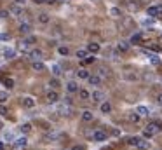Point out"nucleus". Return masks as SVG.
<instances>
[{
    "label": "nucleus",
    "mask_w": 162,
    "mask_h": 150,
    "mask_svg": "<svg viewBox=\"0 0 162 150\" xmlns=\"http://www.w3.org/2000/svg\"><path fill=\"white\" fill-rule=\"evenodd\" d=\"M160 131H162V122L154 121L145 128V136H147V138H152V136H155L157 133H160Z\"/></svg>",
    "instance_id": "nucleus-1"
},
{
    "label": "nucleus",
    "mask_w": 162,
    "mask_h": 150,
    "mask_svg": "<svg viewBox=\"0 0 162 150\" xmlns=\"http://www.w3.org/2000/svg\"><path fill=\"white\" fill-rule=\"evenodd\" d=\"M26 145H28V140L23 136V138H18V140L12 142V148L14 150H25L26 148Z\"/></svg>",
    "instance_id": "nucleus-2"
},
{
    "label": "nucleus",
    "mask_w": 162,
    "mask_h": 150,
    "mask_svg": "<svg viewBox=\"0 0 162 150\" xmlns=\"http://www.w3.org/2000/svg\"><path fill=\"white\" fill-rule=\"evenodd\" d=\"M91 100L94 101V103H101V101H105V94H103V91H99V89H96V91H92V94H91Z\"/></svg>",
    "instance_id": "nucleus-3"
},
{
    "label": "nucleus",
    "mask_w": 162,
    "mask_h": 150,
    "mask_svg": "<svg viewBox=\"0 0 162 150\" xmlns=\"http://www.w3.org/2000/svg\"><path fill=\"white\" fill-rule=\"evenodd\" d=\"M28 56H30L31 61H38V59H42V58H44V52L40 49H31L28 52Z\"/></svg>",
    "instance_id": "nucleus-4"
},
{
    "label": "nucleus",
    "mask_w": 162,
    "mask_h": 150,
    "mask_svg": "<svg viewBox=\"0 0 162 150\" xmlns=\"http://www.w3.org/2000/svg\"><path fill=\"white\" fill-rule=\"evenodd\" d=\"M58 112H59L61 115H66V117H68V115H71L73 110H71V105L64 103V105H59V107H58Z\"/></svg>",
    "instance_id": "nucleus-5"
},
{
    "label": "nucleus",
    "mask_w": 162,
    "mask_h": 150,
    "mask_svg": "<svg viewBox=\"0 0 162 150\" xmlns=\"http://www.w3.org/2000/svg\"><path fill=\"white\" fill-rule=\"evenodd\" d=\"M91 136H92V140H94V142H105V140H106V133H105V131H94Z\"/></svg>",
    "instance_id": "nucleus-6"
},
{
    "label": "nucleus",
    "mask_w": 162,
    "mask_h": 150,
    "mask_svg": "<svg viewBox=\"0 0 162 150\" xmlns=\"http://www.w3.org/2000/svg\"><path fill=\"white\" fill-rule=\"evenodd\" d=\"M78 89H80V87H78V84L75 82V80H70V82L66 84V91H68L70 94H73V93H78Z\"/></svg>",
    "instance_id": "nucleus-7"
},
{
    "label": "nucleus",
    "mask_w": 162,
    "mask_h": 150,
    "mask_svg": "<svg viewBox=\"0 0 162 150\" xmlns=\"http://www.w3.org/2000/svg\"><path fill=\"white\" fill-rule=\"evenodd\" d=\"M21 103H23V107L25 108H33L35 107V100L31 98V96H25L21 100Z\"/></svg>",
    "instance_id": "nucleus-8"
},
{
    "label": "nucleus",
    "mask_w": 162,
    "mask_h": 150,
    "mask_svg": "<svg viewBox=\"0 0 162 150\" xmlns=\"http://www.w3.org/2000/svg\"><path fill=\"white\" fill-rule=\"evenodd\" d=\"M58 100H59V94L56 93V89H52V91L47 93V101H49V103H56Z\"/></svg>",
    "instance_id": "nucleus-9"
},
{
    "label": "nucleus",
    "mask_w": 162,
    "mask_h": 150,
    "mask_svg": "<svg viewBox=\"0 0 162 150\" xmlns=\"http://www.w3.org/2000/svg\"><path fill=\"white\" fill-rule=\"evenodd\" d=\"M31 68H33L35 72H44L45 70V65L38 59V61H31Z\"/></svg>",
    "instance_id": "nucleus-10"
},
{
    "label": "nucleus",
    "mask_w": 162,
    "mask_h": 150,
    "mask_svg": "<svg viewBox=\"0 0 162 150\" xmlns=\"http://www.w3.org/2000/svg\"><path fill=\"white\" fill-rule=\"evenodd\" d=\"M92 119H94V114H92L91 110H84L82 112V121L84 122H92Z\"/></svg>",
    "instance_id": "nucleus-11"
},
{
    "label": "nucleus",
    "mask_w": 162,
    "mask_h": 150,
    "mask_svg": "<svg viewBox=\"0 0 162 150\" xmlns=\"http://www.w3.org/2000/svg\"><path fill=\"white\" fill-rule=\"evenodd\" d=\"M19 32L25 33V35L31 33V25H30V23H21V25H19Z\"/></svg>",
    "instance_id": "nucleus-12"
},
{
    "label": "nucleus",
    "mask_w": 162,
    "mask_h": 150,
    "mask_svg": "<svg viewBox=\"0 0 162 150\" xmlns=\"http://www.w3.org/2000/svg\"><path fill=\"white\" fill-rule=\"evenodd\" d=\"M87 80H89V84H91V86H101V82H103L98 75H89Z\"/></svg>",
    "instance_id": "nucleus-13"
},
{
    "label": "nucleus",
    "mask_w": 162,
    "mask_h": 150,
    "mask_svg": "<svg viewBox=\"0 0 162 150\" xmlns=\"http://www.w3.org/2000/svg\"><path fill=\"white\" fill-rule=\"evenodd\" d=\"M9 12H11V14H14V16H18V18H21V16H23V9L19 7V5H12V7L9 9Z\"/></svg>",
    "instance_id": "nucleus-14"
},
{
    "label": "nucleus",
    "mask_w": 162,
    "mask_h": 150,
    "mask_svg": "<svg viewBox=\"0 0 162 150\" xmlns=\"http://www.w3.org/2000/svg\"><path fill=\"white\" fill-rule=\"evenodd\" d=\"M147 14H148V18H157V16H159V7H155V5L148 7L147 9Z\"/></svg>",
    "instance_id": "nucleus-15"
},
{
    "label": "nucleus",
    "mask_w": 162,
    "mask_h": 150,
    "mask_svg": "<svg viewBox=\"0 0 162 150\" xmlns=\"http://www.w3.org/2000/svg\"><path fill=\"white\" fill-rule=\"evenodd\" d=\"M58 138H61V133H56V131L45 135V140H47V142H54V140H58Z\"/></svg>",
    "instance_id": "nucleus-16"
},
{
    "label": "nucleus",
    "mask_w": 162,
    "mask_h": 150,
    "mask_svg": "<svg viewBox=\"0 0 162 150\" xmlns=\"http://www.w3.org/2000/svg\"><path fill=\"white\" fill-rule=\"evenodd\" d=\"M87 52H92V54H96V52H99V44L91 42L89 45H87Z\"/></svg>",
    "instance_id": "nucleus-17"
},
{
    "label": "nucleus",
    "mask_w": 162,
    "mask_h": 150,
    "mask_svg": "<svg viewBox=\"0 0 162 150\" xmlns=\"http://www.w3.org/2000/svg\"><path fill=\"white\" fill-rule=\"evenodd\" d=\"M101 112L103 114H110L112 112V105L108 101H101Z\"/></svg>",
    "instance_id": "nucleus-18"
},
{
    "label": "nucleus",
    "mask_w": 162,
    "mask_h": 150,
    "mask_svg": "<svg viewBox=\"0 0 162 150\" xmlns=\"http://www.w3.org/2000/svg\"><path fill=\"white\" fill-rule=\"evenodd\" d=\"M117 47H119V51H120V52H127V51L131 49V45H129V42H126V40H122V42H120L119 45H117Z\"/></svg>",
    "instance_id": "nucleus-19"
},
{
    "label": "nucleus",
    "mask_w": 162,
    "mask_h": 150,
    "mask_svg": "<svg viewBox=\"0 0 162 150\" xmlns=\"http://www.w3.org/2000/svg\"><path fill=\"white\" fill-rule=\"evenodd\" d=\"M148 147H150V143H148L147 140H143V138H140V142L136 145V148H140V150H147Z\"/></svg>",
    "instance_id": "nucleus-20"
},
{
    "label": "nucleus",
    "mask_w": 162,
    "mask_h": 150,
    "mask_svg": "<svg viewBox=\"0 0 162 150\" xmlns=\"http://www.w3.org/2000/svg\"><path fill=\"white\" fill-rule=\"evenodd\" d=\"M136 114L140 115V117H145V115H148L150 112H148V108H147V107H143V105H140V107L136 108Z\"/></svg>",
    "instance_id": "nucleus-21"
},
{
    "label": "nucleus",
    "mask_w": 162,
    "mask_h": 150,
    "mask_svg": "<svg viewBox=\"0 0 162 150\" xmlns=\"http://www.w3.org/2000/svg\"><path fill=\"white\" fill-rule=\"evenodd\" d=\"M51 72H52V75H54V77H59V75L63 73L59 65H52V66H51Z\"/></svg>",
    "instance_id": "nucleus-22"
},
{
    "label": "nucleus",
    "mask_w": 162,
    "mask_h": 150,
    "mask_svg": "<svg viewBox=\"0 0 162 150\" xmlns=\"http://www.w3.org/2000/svg\"><path fill=\"white\" fill-rule=\"evenodd\" d=\"M78 96H80V100H91V93L85 89H78Z\"/></svg>",
    "instance_id": "nucleus-23"
},
{
    "label": "nucleus",
    "mask_w": 162,
    "mask_h": 150,
    "mask_svg": "<svg viewBox=\"0 0 162 150\" xmlns=\"http://www.w3.org/2000/svg\"><path fill=\"white\" fill-rule=\"evenodd\" d=\"M4 58H7V59H12V58L16 56V51L14 49H4Z\"/></svg>",
    "instance_id": "nucleus-24"
},
{
    "label": "nucleus",
    "mask_w": 162,
    "mask_h": 150,
    "mask_svg": "<svg viewBox=\"0 0 162 150\" xmlns=\"http://www.w3.org/2000/svg\"><path fill=\"white\" fill-rule=\"evenodd\" d=\"M89 75H91V73L85 70V68H80V70L77 72V77H78V79H85V80H87V77H89Z\"/></svg>",
    "instance_id": "nucleus-25"
},
{
    "label": "nucleus",
    "mask_w": 162,
    "mask_h": 150,
    "mask_svg": "<svg viewBox=\"0 0 162 150\" xmlns=\"http://www.w3.org/2000/svg\"><path fill=\"white\" fill-rule=\"evenodd\" d=\"M141 40H143V35H141V33H134V35L131 37V44H140Z\"/></svg>",
    "instance_id": "nucleus-26"
},
{
    "label": "nucleus",
    "mask_w": 162,
    "mask_h": 150,
    "mask_svg": "<svg viewBox=\"0 0 162 150\" xmlns=\"http://www.w3.org/2000/svg\"><path fill=\"white\" fill-rule=\"evenodd\" d=\"M51 21V18L47 14H40L38 16V23H42V25H47V23Z\"/></svg>",
    "instance_id": "nucleus-27"
},
{
    "label": "nucleus",
    "mask_w": 162,
    "mask_h": 150,
    "mask_svg": "<svg viewBox=\"0 0 162 150\" xmlns=\"http://www.w3.org/2000/svg\"><path fill=\"white\" fill-rule=\"evenodd\" d=\"M148 58H150V61H152L154 65H159V63H160V58L157 56V54H152V52H150V54H148Z\"/></svg>",
    "instance_id": "nucleus-28"
},
{
    "label": "nucleus",
    "mask_w": 162,
    "mask_h": 150,
    "mask_svg": "<svg viewBox=\"0 0 162 150\" xmlns=\"http://www.w3.org/2000/svg\"><path fill=\"white\" fill-rule=\"evenodd\" d=\"M99 73H98V77H99V79H101V80H103V79H106V77H108V70H105V68H103V66H101V68H99Z\"/></svg>",
    "instance_id": "nucleus-29"
},
{
    "label": "nucleus",
    "mask_w": 162,
    "mask_h": 150,
    "mask_svg": "<svg viewBox=\"0 0 162 150\" xmlns=\"http://www.w3.org/2000/svg\"><path fill=\"white\" fill-rule=\"evenodd\" d=\"M49 86L52 87V89H58V87L61 86V84H59V80H58L56 77H54V79H51V80H49Z\"/></svg>",
    "instance_id": "nucleus-30"
},
{
    "label": "nucleus",
    "mask_w": 162,
    "mask_h": 150,
    "mask_svg": "<svg viewBox=\"0 0 162 150\" xmlns=\"http://www.w3.org/2000/svg\"><path fill=\"white\" fill-rule=\"evenodd\" d=\"M110 16H113V18H120V9L119 7H112L110 9Z\"/></svg>",
    "instance_id": "nucleus-31"
},
{
    "label": "nucleus",
    "mask_w": 162,
    "mask_h": 150,
    "mask_svg": "<svg viewBox=\"0 0 162 150\" xmlns=\"http://www.w3.org/2000/svg\"><path fill=\"white\" fill-rule=\"evenodd\" d=\"M138 142H140V136H134V138H129V140H127V143H129L131 147H136Z\"/></svg>",
    "instance_id": "nucleus-32"
},
{
    "label": "nucleus",
    "mask_w": 162,
    "mask_h": 150,
    "mask_svg": "<svg viewBox=\"0 0 162 150\" xmlns=\"http://www.w3.org/2000/svg\"><path fill=\"white\" fill-rule=\"evenodd\" d=\"M85 56H87V49H78L77 51V58H78V59H84Z\"/></svg>",
    "instance_id": "nucleus-33"
},
{
    "label": "nucleus",
    "mask_w": 162,
    "mask_h": 150,
    "mask_svg": "<svg viewBox=\"0 0 162 150\" xmlns=\"http://www.w3.org/2000/svg\"><path fill=\"white\" fill-rule=\"evenodd\" d=\"M7 100H9V93L7 91H0V103H4Z\"/></svg>",
    "instance_id": "nucleus-34"
},
{
    "label": "nucleus",
    "mask_w": 162,
    "mask_h": 150,
    "mask_svg": "<svg viewBox=\"0 0 162 150\" xmlns=\"http://www.w3.org/2000/svg\"><path fill=\"white\" fill-rule=\"evenodd\" d=\"M28 49H30V45L25 42V40H23V42L19 44V51H23V52H28Z\"/></svg>",
    "instance_id": "nucleus-35"
},
{
    "label": "nucleus",
    "mask_w": 162,
    "mask_h": 150,
    "mask_svg": "<svg viewBox=\"0 0 162 150\" xmlns=\"http://www.w3.org/2000/svg\"><path fill=\"white\" fill-rule=\"evenodd\" d=\"M30 131H31V124H23L21 126V133L26 135V133H30Z\"/></svg>",
    "instance_id": "nucleus-36"
},
{
    "label": "nucleus",
    "mask_w": 162,
    "mask_h": 150,
    "mask_svg": "<svg viewBox=\"0 0 162 150\" xmlns=\"http://www.w3.org/2000/svg\"><path fill=\"white\" fill-rule=\"evenodd\" d=\"M58 51H59V54H61V56H68V52H70V51H68V47H64V45H61Z\"/></svg>",
    "instance_id": "nucleus-37"
},
{
    "label": "nucleus",
    "mask_w": 162,
    "mask_h": 150,
    "mask_svg": "<svg viewBox=\"0 0 162 150\" xmlns=\"http://www.w3.org/2000/svg\"><path fill=\"white\" fill-rule=\"evenodd\" d=\"M129 121H133V122H138V121H140V115L136 114V112H133V114H129Z\"/></svg>",
    "instance_id": "nucleus-38"
},
{
    "label": "nucleus",
    "mask_w": 162,
    "mask_h": 150,
    "mask_svg": "<svg viewBox=\"0 0 162 150\" xmlns=\"http://www.w3.org/2000/svg\"><path fill=\"white\" fill-rule=\"evenodd\" d=\"M82 61H84L85 65H89V63H94V61H96V58H94V56H85Z\"/></svg>",
    "instance_id": "nucleus-39"
},
{
    "label": "nucleus",
    "mask_w": 162,
    "mask_h": 150,
    "mask_svg": "<svg viewBox=\"0 0 162 150\" xmlns=\"http://www.w3.org/2000/svg\"><path fill=\"white\" fill-rule=\"evenodd\" d=\"M5 87H7V89H12V87H14V80H12V79H5Z\"/></svg>",
    "instance_id": "nucleus-40"
},
{
    "label": "nucleus",
    "mask_w": 162,
    "mask_h": 150,
    "mask_svg": "<svg viewBox=\"0 0 162 150\" xmlns=\"http://www.w3.org/2000/svg\"><path fill=\"white\" fill-rule=\"evenodd\" d=\"M7 114H9L7 107H4V105H0V115H2V117H5Z\"/></svg>",
    "instance_id": "nucleus-41"
},
{
    "label": "nucleus",
    "mask_w": 162,
    "mask_h": 150,
    "mask_svg": "<svg viewBox=\"0 0 162 150\" xmlns=\"http://www.w3.org/2000/svg\"><path fill=\"white\" fill-rule=\"evenodd\" d=\"M25 42L28 44V45H31V44H35V37H33V35L26 37V38H25Z\"/></svg>",
    "instance_id": "nucleus-42"
},
{
    "label": "nucleus",
    "mask_w": 162,
    "mask_h": 150,
    "mask_svg": "<svg viewBox=\"0 0 162 150\" xmlns=\"http://www.w3.org/2000/svg\"><path fill=\"white\" fill-rule=\"evenodd\" d=\"M11 37L7 35V33H0V40H9Z\"/></svg>",
    "instance_id": "nucleus-43"
},
{
    "label": "nucleus",
    "mask_w": 162,
    "mask_h": 150,
    "mask_svg": "<svg viewBox=\"0 0 162 150\" xmlns=\"http://www.w3.org/2000/svg\"><path fill=\"white\" fill-rule=\"evenodd\" d=\"M5 140H11V142H14V135H12V133H7V135H5Z\"/></svg>",
    "instance_id": "nucleus-44"
},
{
    "label": "nucleus",
    "mask_w": 162,
    "mask_h": 150,
    "mask_svg": "<svg viewBox=\"0 0 162 150\" xmlns=\"http://www.w3.org/2000/svg\"><path fill=\"white\" fill-rule=\"evenodd\" d=\"M71 150H85V147H84V145H75Z\"/></svg>",
    "instance_id": "nucleus-45"
},
{
    "label": "nucleus",
    "mask_w": 162,
    "mask_h": 150,
    "mask_svg": "<svg viewBox=\"0 0 162 150\" xmlns=\"http://www.w3.org/2000/svg\"><path fill=\"white\" fill-rule=\"evenodd\" d=\"M9 16V11H0V18H7Z\"/></svg>",
    "instance_id": "nucleus-46"
},
{
    "label": "nucleus",
    "mask_w": 162,
    "mask_h": 150,
    "mask_svg": "<svg viewBox=\"0 0 162 150\" xmlns=\"http://www.w3.org/2000/svg\"><path fill=\"white\" fill-rule=\"evenodd\" d=\"M129 9H131V11H138V5H136V4H129Z\"/></svg>",
    "instance_id": "nucleus-47"
},
{
    "label": "nucleus",
    "mask_w": 162,
    "mask_h": 150,
    "mask_svg": "<svg viewBox=\"0 0 162 150\" xmlns=\"http://www.w3.org/2000/svg\"><path fill=\"white\" fill-rule=\"evenodd\" d=\"M143 25H147V26L150 25V26H152V25H154V21H152V19H145V21H143Z\"/></svg>",
    "instance_id": "nucleus-48"
},
{
    "label": "nucleus",
    "mask_w": 162,
    "mask_h": 150,
    "mask_svg": "<svg viewBox=\"0 0 162 150\" xmlns=\"http://www.w3.org/2000/svg\"><path fill=\"white\" fill-rule=\"evenodd\" d=\"M112 135H113V136H119V135H120V131H119V129H113Z\"/></svg>",
    "instance_id": "nucleus-49"
},
{
    "label": "nucleus",
    "mask_w": 162,
    "mask_h": 150,
    "mask_svg": "<svg viewBox=\"0 0 162 150\" xmlns=\"http://www.w3.org/2000/svg\"><path fill=\"white\" fill-rule=\"evenodd\" d=\"M157 101H159V105H162V93L157 96Z\"/></svg>",
    "instance_id": "nucleus-50"
},
{
    "label": "nucleus",
    "mask_w": 162,
    "mask_h": 150,
    "mask_svg": "<svg viewBox=\"0 0 162 150\" xmlns=\"http://www.w3.org/2000/svg\"><path fill=\"white\" fill-rule=\"evenodd\" d=\"M56 0H44V4H54Z\"/></svg>",
    "instance_id": "nucleus-51"
},
{
    "label": "nucleus",
    "mask_w": 162,
    "mask_h": 150,
    "mask_svg": "<svg viewBox=\"0 0 162 150\" xmlns=\"http://www.w3.org/2000/svg\"><path fill=\"white\" fill-rule=\"evenodd\" d=\"M25 2H26V0H16V4H18V5H21V4H25Z\"/></svg>",
    "instance_id": "nucleus-52"
},
{
    "label": "nucleus",
    "mask_w": 162,
    "mask_h": 150,
    "mask_svg": "<svg viewBox=\"0 0 162 150\" xmlns=\"http://www.w3.org/2000/svg\"><path fill=\"white\" fill-rule=\"evenodd\" d=\"M33 2H37V4H44V0H33Z\"/></svg>",
    "instance_id": "nucleus-53"
}]
</instances>
